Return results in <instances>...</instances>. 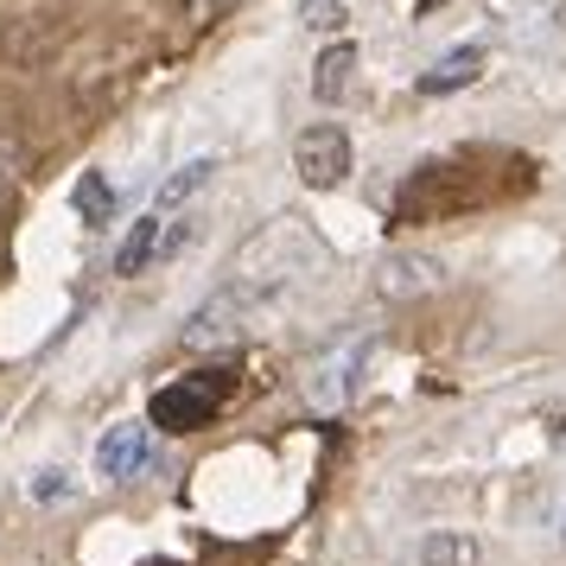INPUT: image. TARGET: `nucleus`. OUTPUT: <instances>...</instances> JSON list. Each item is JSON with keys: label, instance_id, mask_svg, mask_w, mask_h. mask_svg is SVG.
Here are the masks:
<instances>
[{"label": "nucleus", "instance_id": "nucleus-1", "mask_svg": "<svg viewBox=\"0 0 566 566\" xmlns=\"http://www.w3.org/2000/svg\"><path fill=\"white\" fill-rule=\"evenodd\" d=\"M484 191L471 185V166L464 159H433L427 172H413L408 185H401V217L408 223H439V217H459L464 205H478Z\"/></svg>", "mask_w": 566, "mask_h": 566}, {"label": "nucleus", "instance_id": "nucleus-2", "mask_svg": "<svg viewBox=\"0 0 566 566\" xmlns=\"http://www.w3.org/2000/svg\"><path fill=\"white\" fill-rule=\"evenodd\" d=\"M230 369H217V376H185V382H166L154 395V408H147V420H159L166 433H198V427H210L217 420V408H223V395H230Z\"/></svg>", "mask_w": 566, "mask_h": 566}, {"label": "nucleus", "instance_id": "nucleus-3", "mask_svg": "<svg viewBox=\"0 0 566 566\" xmlns=\"http://www.w3.org/2000/svg\"><path fill=\"white\" fill-rule=\"evenodd\" d=\"M293 166H300V179H306L312 191L344 185V172H350V140H344V128H332V122L306 128L293 140Z\"/></svg>", "mask_w": 566, "mask_h": 566}, {"label": "nucleus", "instance_id": "nucleus-4", "mask_svg": "<svg viewBox=\"0 0 566 566\" xmlns=\"http://www.w3.org/2000/svg\"><path fill=\"white\" fill-rule=\"evenodd\" d=\"M154 464V433H147V420H122V427H108L103 446H96V471H103L108 484H128Z\"/></svg>", "mask_w": 566, "mask_h": 566}, {"label": "nucleus", "instance_id": "nucleus-5", "mask_svg": "<svg viewBox=\"0 0 566 566\" xmlns=\"http://www.w3.org/2000/svg\"><path fill=\"white\" fill-rule=\"evenodd\" d=\"M363 363H369V337H357V344H344L337 357H325L318 369H312V382H306L312 401H318V408H344V401H350V388H357Z\"/></svg>", "mask_w": 566, "mask_h": 566}, {"label": "nucleus", "instance_id": "nucleus-6", "mask_svg": "<svg viewBox=\"0 0 566 566\" xmlns=\"http://www.w3.org/2000/svg\"><path fill=\"white\" fill-rule=\"evenodd\" d=\"M484 77V45H459V52H446L433 64V71H420V96H452V90H464V83Z\"/></svg>", "mask_w": 566, "mask_h": 566}, {"label": "nucleus", "instance_id": "nucleus-7", "mask_svg": "<svg viewBox=\"0 0 566 566\" xmlns=\"http://www.w3.org/2000/svg\"><path fill=\"white\" fill-rule=\"evenodd\" d=\"M166 230H172V217H159V210H147L140 223H134V235L115 249V274H140V268H154L159 249H166Z\"/></svg>", "mask_w": 566, "mask_h": 566}, {"label": "nucleus", "instance_id": "nucleus-8", "mask_svg": "<svg viewBox=\"0 0 566 566\" xmlns=\"http://www.w3.org/2000/svg\"><path fill=\"white\" fill-rule=\"evenodd\" d=\"M350 71H357V52H350V45L318 52V64H312V96H318V103H337V96L350 90Z\"/></svg>", "mask_w": 566, "mask_h": 566}, {"label": "nucleus", "instance_id": "nucleus-9", "mask_svg": "<svg viewBox=\"0 0 566 566\" xmlns=\"http://www.w3.org/2000/svg\"><path fill=\"white\" fill-rule=\"evenodd\" d=\"M413 566H478V541L471 535H427L413 547Z\"/></svg>", "mask_w": 566, "mask_h": 566}, {"label": "nucleus", "instance_id": "nucleus-10", "mask_svg": "<svg viewBox=\"0 0 566 566\" xmlns=\"http://www.w3.org/2000/svg\"><path fill=\"white\" fill-rule=\"evenodd\" d=\"M210 172H217V159H191V166H179L172 179L159 185L154 210H159V217H172V210H179L185 198H191V191H198V185H210Z\"/></svg>", "mask_w": 566, "mask_h": 566}, {"label": "nucleus", "instance_id": "nucleus-11", "mask_svg": "<svg viewBox=\"0 0 566 566\" xmlns=\"http://www.w3.org/2000/svg\"><path fill=\"white\" fill-rule=\"evenodd\" d=\"M77 210L90 217V223H108V210H115V191H108L103 172H83V179H77Z\"/></svg>", "mask_w": 566, "mask_h": 566}, {"label": "nucleus", "instance_id": "nucleus-12", "mask_svg": "<svg viewBox=\"0 0 566 566\" xmlns=\"http://www.w3.org/2000/svg\"><path fill=\"white\" fill-rule=\"evenodd\" d=\"M306 20L318 32H337L344 27V0H306Z\"/></svg>", "mask_w": 566, "mask_h": 566}, {"label": "nucleus", "instance_id": "nucleus-13", "mask_svg": "<svg viewBox=\"0 0 566 566\" xmlns=\"http://www.w3.org/2000/svg\"><path fill=\"white\" fill-rule=\"evenodd\" d=\"M13 140H7V134H0V198H7V185H13Z\"/></svg>", "mask_w": 566, "mask_h": 566}, {"label": "nucleus", "instance_id": "nucleus-14", "mask_svg": "<svg viewBox=\"0 0 566 566\" xmlns=\"http://www.w3.org/2000/svg\"><path fill=\"white\" fill-rule=\"evenodd\" d=\"M439 7H446V0H413V13H439Z\"/></svg>", "mask_w": 566, "mask_h": 566}, {"label": "nucleus", "instance_id": "nucleus-15", "mask_svg": "<svg viewBox=\"0 0 566 566\" xmlns=\"http://www.w3.org/2000/svg\"><path fill=\"white\" fill-rule=\"evenodd\" d=\"M560 541H566V528H560Z\"/></svg>", "mask_w": 566, "mask_h": 566}]
</instances>
